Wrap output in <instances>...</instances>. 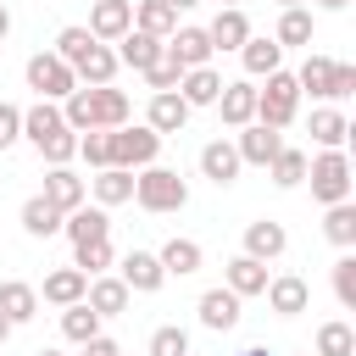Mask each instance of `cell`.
I'll use <instances>...</instances> for the list:
<instances>
[{
	"label": "cell",
	"instance_id": "obj_18",
	"mask_svg": "<svg viewBox=\"0 0 356 356\" xmlns=\"http://www.w3.org/2000/svg\"><path fill=\"white\" fill-rule=\"evenodd\" d=\"M184 122H189V106L178 100V89H167V95H150V106H145V128L150 134H184Z\"/></svg>",
	"mask_w": 356,
	"mask_h": 356
},
{
	"label": "cell",
	"instance_id": "obj_24",
	"mask_svg": "<svg viewBox=\"0 0 356 356\" xmlns=\"http://www.w3.org/2000/svg\"><path fill=\"white\" fill-rule=\"evenodd\" d=\"M217 95H222V72L217 67H189L184 78H178V100L195 111V106H217Z\"/></svg>",
	"mask_w": 356,
	"mask_h": 356
},
{
	"label": "cell",
	"instance_id": "obj_45",
	"mask_svg": "<svg viewBox=\"0 0 356 356\" xmlns=\"http://www.w3.org/2000/svg\"><path fill=\"white\" fill-rule=\"evenodd\" d=\"M39 156H44L50 167H67V161L78 156V134H72V128H61V134H50V139L39 145Z\"/></svg>",
	"mask_w": 356,
	"mask_h": 356
},
{
	"label": "cell",
	"instance_id": "obj_52",
	"mask_svg": "<svg viewBox=\"0 0 356 356\" xmlns=\"http://www.w3.org/2000/svg\"><path fill=\"white\" fill-rule=\"evenodd\" d=\"M317 6H323V11H345L350 0H317Z\"/></svg>",
	"mask_w": 356,
	"mask_h": 356
},
{
	"label": "cell",
	"instance_id": "obj_48",
	"mask_svg": "<svg viewBox=\"0 0 356 356\" xmlns=\"http://www.w3.org/2000/svg\"><path fill=\"white\" fill-rule=\"evenodd\" d=\"M17 139H22V106L0 100V150H11Z\"/></svg>",
	"mask_w": 356,
	"mask_h": 356
},
{
	"label": "cell",
	"instance_id": "obj_41",
	"mask_svg": "<svg viewBox=\"0 0 356 356\" xmlns=\"http://www.w3.org/2000/svg\"><path fill=\"white\" fill-rule=\"evenodd\" d=\"M89 44H95V39H89V28H83V22H72V28H61V33H56V50H50V56H61L67 67H78V61L89 56Z\"/></svg>",
	"mask_w": 356,
	"mask_h": 356
},
{
	"label": "cell",
	"instance_id": "obj_1",
	"mask_svg": "<svg viewBox=\"0 0 356 356\" xmlns=\"http://www.w3.org/2000/svg\"><path fill=\"white\" fill-rule=\"evenodd\" d=\"M61 117H67V128L72 134H111V128H122L128 117H134V100L122 95V89H72L67 100H61Z\"/></svg>",
	"mask_w": 356,
	"mask_h": 356
},
{
	"label": "cell",
	"instance_id": "obj_4",
	"mask_svg": "<svg viewBox=\"0 0 356 356\" xmlns=\"http://www.w3.org/2000/svg\"><path fill=\"white\" fill-rule=\"evenodd\" d=\"M295 111H300V89H295V72H284V67H278V72L267 78V89H256V122L284 134V128L295 122Z\"/></svg>",
	"mask_w": 356,
	"mask_h": 356
},
{
	"label": "cell",
	"instance_id": "obj_17",
	"mask_svg": "<svg viewBox=\"0 0 356 356\" xmlns=\"http://www.w3.org/2000/svg\"><path fill=\"white\" fill-rule=\"evenodd\" d=\"M206 39H211V50H234V56H239V44L250 39V17H245L239 6H222V11L206 22Z\"/></svg>",
	"mask_w": 356,
	"mask_h": 356
},
{
	"label": "cell",
	"instance_id": "obj_56",
	"mask_svg": "<svg viewBox=\"0 0 356 356\" xmlns=\"http://www.w3.org/2000/svg\"><path fill=\"white\" fill-rule=\"evenodd\" d=\"M278 6H284V11H289V6H306V0H278Z\"/></svg>",
	"mask_w": 356,
	"mask_h": 356
},
{
	"label": "cell",
	"instance_id": "obj_26",
	"mask_svg": "<svg viewBox=\"0 0 356 356\" xmlns=\"http://www.w3.org/2000/svg\"><path fill=\"white\" fill-rule=\"evenodd\" d=\"M156 261H161V273H167V278H189V273H200L206 250H200L195 239H178V234H172V239L156 250Z\"/></svg>",
	"mask_w": 356,
	"mask_h": 356
},
{
	"label": "cell",
	"instance_id": "obj_31",
	"mask_svg": "<svg viewBox=\"0 0 356 356\" xmlns=\"http://www.w3.org/2000/svg\"><path fill=\"white\" fill-rule=\"evenodd\" d=\"M345 139H350V122H345V111H334V106H317V111H312V145H323V150H345Z\"/></svg>",
	"mask_w": 356,
	"mask_h": 356
},
{
	"label": "cell",
	"instance_id": "obj_53",
	"mask_svg": "<svg viewBox=\"0 0 356 356\" xmlns=\"http://www.w3.org/2000/svg\"><path fill=\"white\" fill-rule=\"evenodd\" d=\"M239 356H273V350H267V345H250V350H239Z\"/></svg>",
	"mask_w": 356,
	"mask_h": 356
},
{
	"label": "cell",
	"instance_id": "obj_14",
	"mask_svg": "<svg viewBox=\"0 0 356 356\" xmlns=\"http://www.w3.org/2000/svg\"><path fill=\"white\" fill-rule=\"evenodd\" d=\"M167 56H172V61H178V67L189 72V67H211V56H217V50H211V39H206V28H195V22H184V28H178V33L167 39Z\"/></svg>",
	"mask_w": 356,
	"mask_h": 356
},
{
	"label": "cell",
	"instance_id": "obj_29",
	"mask_svg": "<svg viewBox=\"0 0 356 356\" xmlns=\"http://www.w3.org/2000/svg\"><path fill=\"white\" fill-rule=\"evenodd\" d=\"M239 61H245V72H250V78H273V72L284 67V50H278V39L250 33V39L239 44Z\"/></svg>",
	"mask_w": 356,
	"mask_h": 356
},
{
	"label": "cell",
	"instance_id": "obj_27",
	"mask_svg": "<svg viewBox=\"0 0 356 356\" xmlns=\"http://www.w3.org/2000/svg\"><path fill=\"white\" fill-rule=\"evenodd\" d=\"M83 289H89V278L78 273V267H56V273H44V289H39V300H50V306H78L83 300Z\"/></svg>",
	"mask_w": 356,
	"mask_h": 356
},
{
	"label": "cell",
	"instance_id": "obj_19",
	"mask_svg": "<svg viewBox=\"0 0 356 356\" xmlns=\"http://www.w3.org/2000/svg\"><path fill=\"white\" fill-rule=\"evenodd\" d=\"M200 172L217 184V189H228L245 167H239V150H234V139H211V145H200Z\"/></svg>",
	"mask_w": 356,
	"mask_h": 356
},
{
	"label": "cell",
	"instance_id": "obj_23",
	"mask_svg": "<svg viewBox=\"0 0 356 356\" xmlns=\"http://www.w3.org/2000/svg\"><path fill=\"white\" fill-rule=\"evenodd\" d=\"M117 67H122V61H117L111 44H89V56L72 67V78H78V89H106V83L117 78Z\"/></svg>",
	"mask_w": 356,
	"mask_h": 356
},
{
	"label": "cell",
	"instance_id": "obj_28",
	"mask_svg": "<svg viewBox=\"0 0 356 356\" xmlns=\"http://www.w3.org/2000/svg\"><path fill=\"white\" fill-rule=\"evenodd\" d=\"M134 28L167 44V39L178 33V11H172L167 0H134Z\"/></svg>",
	"mask_w": 356,
	"mask_h": 356
},
{
	"label": "cell",
	"instance_id": "obj_36",
	"mask_svg": "<svg viewBox=\"0 0 356 356\" xmlns=\"http://www.w3.org/2000/svg\"><path fill=\"white\" fill-rule=\"evenodd\" d=\"M278 50H295V44H312V11L306 6H289L284 17H278Z\"/></svg>",
	"mask_w": 356,
	"mask_h": 356
},
{
	"label": "cell",
	"instance_id": "obj_25",
	"mask_svg": "<svg viewBox=\"0 0 356 356\" xmlns=\"http://www.w3.org/2000/svg\"><path fill=\"white\" fill-rule=\"evenodd\" d=\"M89 195H95V206H122V200H134V172L128 167H100L95 178H89Z\"/></svg>",
	"mask_w": 356,
	"mask_h": 356
},
{
	"label": "cell",
	"instance_id": "obj_37",
	"mask_svg": "<svg viewBox=\"0 0 356 356\" xmlns=\"http://www.w3.org/2000/svg\"><path fill=\"white\" fill-rule=\"evenodd\" d=\"M328 72H334V56H317V50H312V56L300 61V72H295V89L323 100V95H328Z\"/></svg>",
	"mask_w": 356,
	"mask_h": 356
},
{
	"label": "cell",
	"instance_id": "obj_42",
	"mask_svg": "<svg viewBox=\"0 0 356 356\" xmlns=\"http://www.w3.org/2000/svg\"><path fill=\"white\" fill-rule=\"evenodd\" d=\"M178 78H184V67L167 56V44H161V56L145 67V83H150V95H167V89H178Z\"/></svg>",
	"mask_w": 356,
	"mask_h": 356
},
{
	"label": "cell",
	"instance_id": "obj_22",
	"mask_svg": "<svg viewBox=\"0 0 356 356\" xmlns=\"http://www.w3.org/2000/svg\"><path fill=\"white\" fill-rule=\"evenodd\" d=\"M0 317H6L11 328L33 323V317H39V289L22 284V278H6V284H0Z\"/></svg>",
	"mask_w": 356,
	"mask_h": 356
},
{
	"label": "cell",
	"instance_id": "obj_32",
	"mask_svg": "<svg viewBox=\"0 0 356 356\" xmlns=\"http://www.w3.org/2000/svg\"><path fill=\"white\" fill-rule=\"evenodd\" d=\"M22 234H28V239H50V234H61V211H56L44 195H28V200H22Z\"/></svg>",
	"mask_w": 356,
	"mask_h": 356
},
{
	"label": "cell",
	"instance_id": "obj_54",
	"mask_svg": "<svg viewBox=\"0 0 356 356\" xmlns=\"http://www.w3.org/2000/svg\"><path fill=\"white\" fill-rule=\"evenodd\" d=\"M6 339H11V323H6V317H0V345H6Z\"/></svg>",
	"mask_w": 356,
	"mask_h": 356
},
{
	"label": "cell",
	"instance_id": "obj_6",
	"mask_svg": "<svg viewBox=\"0 0 356 356\" xmlns=\"http://www.w3.org/2000/svg\"><path fill=\"white\" fill-rule=\"evenodd\" d=\"M22 78H28V89H33L39 100H67V95L78 89V78H72V67H67L61 56H50V50H39V56H28V67H22Z\"/></svg>",
	"mask_w": 356,
	"mask_h": 356
},
{
	"label": "cell",
	"instance_id": "obj_3",
	"mask_svg": "<svg viewBox=\"0 0 356 356\" xmlns=\"http://www.w3.org/2000/svg\"><path fill=\"white\" fill-rule=\"evenodd\" d=\"M306 178H312V200H317V206L350 200V156H345V150H317V156H306Z\"/></svg>",
	"mask_w": 356,
	"mask_h": 356
},
{
	"label": "cell",
	"instance_id": "obj_2",
	"mask_svg": "<svg viewBox=\"0 0 356 356\" xmlns=\"http://www.w3.org/2000/svg\"><path fill=\"white\" fill-rule=\"evenodd\" d=\"M134 200H139V211H184L189 206V184L172 172V167H161V161H150V167H139L134 172Z\"/></svg>",
	"mask_w": 356,
	"mask_h": 356
},
{
	"label": "cell",
	"instance_id": "obj_20",
	"mask_svg": "<svg viewBox=\"0 0 356 356\" xmlns=\"http://www.w3.org/2000/svg\"><path fill=\"white\" fill-rule=\"evenodd\" d=\"M61 234L72 239V245H89V239H111V217H106V206H78V211H67L61 217Z\"/></svg>",
	"mask_w": 356,
	"mask_h": 356
},
{
	"label": "cell",
	"instance_id": "obj_11",
	"mask_svg": "<svg viewBox=\"0 0 356 356\" xmlns=\"http://www.w3.org/2000/svg\"><path fill=\"white\" fill-rule=\"evenodd\" d=\"M39 195H44V200H50V206H56V211L67 217V211H78V206L89 200V184H83V178H78L72 167H50V172H44V189H39Z\"/></svg>",
	"mask_w": 356,
	"mask_h": 356
},
{
	"label": "cell",
	"instance_id": "obj_7",
	"mask_svg": "<svg viewBox=\"0 0 356 356\" xmlns=\"http://www.w3.org/2000/svg\"><path fill=\"white\" fill-rule=\"evenodd\" d=\"M134 28V0H95L89 6V39L95 44H117Z\"/></svg>",
	"mask_w": 356,
	"mask_h": 356
},
{
	"label": "cell",
	"instance_id": "obj_46",
	"mask_svg": "<svg viewBox=\"0 0 356 356\" xmlns=\"http://www.w3.org/2000/svg\"><path fill=\"white\" fill-rule=\"evenodd\" d=\"M78 156H83L95 172L111 167V134H100V128H95V134H78Z\"/></svg>",
	"mask_w": 356,
	"mask_h": 356
},
{
	"label": "cell",
	"instance_id": "obj_16",
	"mask_svg": "<svg viewBox=\"0 0 356 356\" xmlns=\"http://www.w3.org/2000/svg\"><path fill=\"white\" fill-rule=\"evenodd\" d=\"M128 300H134V295H128V284H122V278H106V273H100V278H89V289H83V306H89L100 323H106V317H122V312H128Z\"/></svg>",
	"mask_w": 356,
	"mask_h": 356
},
{
	"label": "cell",
	"instance_id": "obj_44",
	"mask_svg": "<svg viewBox=\"0 0 356 356\" xmlns=\"http://www.w3.org/2000/svg\"><path fill=\"white\" fill-rule=\"evenodd\" d=\"M145 356H189V328L161 323V328L150 334V350H145Z\"/></svg>",
	"mask_w": 356,
	"mask_h": 356
},
{
	"label": "cell",
	"instance_id": "obj_40",
	"mask_svg": "<svg viewBox=\"0 0 356 356\" xmlns=\"http://www.w3.org/2000/svg\"><path fill=\"white\" fill-rule=\"evenodd\" d=\"M72 267L83 278H100L111 267V239H89V245H72Z\"/></svg>",
	"mask_w": 356,
	"mask_h": 356
},
{
	"label": "cell",
	"instance_id": "obj_30",
	"mask_svg": "<svg viewBox=\"0 0 356 356\" xmlns=\"http://www.w3.org/2000/svg\"><path fill=\"white\" fill-rule=\"evenodd\" d=\"M61 128H67V117H61V106H56V100H39V106H28V111H22V139H28L33 150H39L50 134H61Z\"/></svg>",
	"mask_w": 356,
	"mask_h": 356
},
{
	"label": "cell",
	"instance_id": "obj_51",
	"mask_svg": "<svg viewBox=\"0 0 356 356\" xmlns=\"http://www.w3.org/2000/svg\"><path fill=\"white\" fill-rule=\"evenodd\" d=\"M167 6H172V11H195L200 0H167Z\"/></svg>",
	"mask_w": 356,
	"mask_h": 356
},
{
	"label": "cell",
	"instance_id": "obj_55",
	"mask_svg": "<svg viewBox=\"0 0 356 356\" xmlns=\"http://www.w3.org/2000/svg\"><path fill=\"white\" fill-rule=\"evenodd\" d=\"M33 356H67V350H56V345H44V350H33Z\"/></svg>",
	"mask_w": 356,
	"mask_h": 356
},
{
	"label": "cell",
	"instance_id": "obj_38",
	"mask_svg": "<svg viewBox=\"0 0 356 356\" xmlns=\"http://www.w3.org/2000/svg\"><path fill=\"white\" fill-rule=\"evenodd\" d=\"M312 356H356V328H350V323H339V317H334V323H323V328H317V350H312Z\"/></svg>",
	"mask_w": 356,
	"mask_h": 356
},
{
	"label": "cell",
	"instance_id": "obj_49",
	"mask_svg": "<svg viewBox=\"0 0 356 356\" xmlns=\"http://www.w3.org/2000/svg\"><path fill=\"white\" fill-rule=\"evenodd\" d=\"M78 350H83V356H122V345H117L111 334H95V339H89V345H78Z\"/></svg>",
	"mask_w": 356,
	"mask_h": 356
},
{
	"label": "cell",
	"instance_id": "obj_57",
	"mask_svg": "<svg viewBox=\"0 0 356 356\" xmlns=\"http://www.w3.org/2000/svg\"><path fill=\"white\" fill-rule=\"evenodd\" d=\"M217 6H239V0H217Z\"/></svg>",
	"mask_w": 356,
	"mask_h": 356
},
{
	"label": "cell",
	"instance_id": "obj_10",
	"mask_svg": "<svg viewBox=\"0 0 356 356\" xmlns=\"http://www.w3.org/2000/svg\"><path fill=\"white\" fill-rule=\"evenodd\" d=\"M239 306H245V300H239L234 289H222V284H217V289H206V295H200L195 317H200V328H211V334H228V328H239Z\"/></svg>",
	"mask_w": 356,
	"mask_h": 356
},
{
	"label": "cell",
	"instance_id": "obj_9",
	"mask_svg": "<svg viewBox=\"0 0 356 356\" xmlns=\"http://www.w3.org/2000/svg\"><path fill=\"white\" fill-rule=\"evenodd\" d=\"M234 150H239V167H267V161L284 150V134H278V128L250 122V128H239V134H234Z\"/></svg>",
	"mask_w": 356,
	"mask_h": 356
},
{
	"label": "cell",
	"instance_id": "obj_5",
	"mask_svg": "<svg viewBox=\"0 0 356 356\" xmlns=\"http://www.w3.org/2000/svg\"><path fill=\"white\" fill-rule=\"evenodd\" d=\"M156 156H161V134H150L145 122H122V128H111V167L139 172V167H150Z\"/></svg>",
	"mask_w": 356,
	"mask_h": 356
},
{
	"label": "cell",
	"instance_id": "obj_12",
	"mask_svg": "<svg viewBox=\"0 0 356 356\" xmlns=\"http://www.w3.org/2000/svg\"><path fill=\"white\" fill-rule=\"evenodd\" d=\"M222 289H234L239 300H250V295H261L267 289V261H256V256H228L222 261Z\"/></svg>",
	"mask_w": 356,
	"mask_h": 356
},
{
	"label": "cell",
	"instance_id": "obj_21",
	"mask_svg": "<svg viewBox=\"0 0 356 356\" xmlns=\"http://www.w3.org/2000/svg\"><path fill=\"white\" fill-rule=\"evenodd\" d=\"M289 250V234H284V222H273V217H256L250 228H245V256H256V261H278Z\"/></svg>",
	"mask_w": 356,
	"mask_h": 356
},
{
	"label": "cell",
	"instance_id": "obj_35",
	"mask_svg": "<svg viewBox=\"0 0 356 356\" xmlns=\"http://www.w3.org/2000/svg\"><path fill=\"white\" fill-rule=\"evenodd\" d=\"M267 178H273L278 189H295V184H306V150H300V145H284V150L267 161Z\"/></svg>",
	"mask_w": 356,
	"mask_h": 356
},
{
	"label": "cell",
	"instance_id": "obj_13",
	"mask_svg": "<svg viewBox=\"0 0 356 356\" xmlns=\"http://www.w3.org/2000/svg\"><path fill=\"white\" fill-rule=\"evenodd\" d=\"M267 306L278 312V317H300L306 306H312V284L300 278V273H284V278H267Z\"/></svg>",
	"mask_w": 356,
	"mask_h": 356
},
{
	"label": "cell",
	"instance_id": "obj_15",
	"mask_svg": "<svg viewBox=\"0 0 356 356\" xmlns=\"http://www.w3.org/2000/svg\"><path fill=\"white\" fill-rule=\"evenodd\" d=\"M217 111H222V122L239 134V128H250L256 122V83L250 78H239V83H222V95H217Z\"/></svg>",
	"mask_w": 356,
	"mask_h": 356
},
{
	"label": "cell",
	"instance_id": "obj_43",
	"mask_svg": "<svg viewBox=\"0 0 356 356\" xmlns=\"http://www.w3.org/2000/svg\"><path fill=\"white\" fill-rule=\"evenodd\" d=\"M334 295H339L345 312H356V250H339V261H334Z\"/></svg>",
	"mask_w": 356,
	"mask_h": 356
},
{
	"label": "cell",
	"instance_id": "obj_50",
	"mask_svg": "<svg viewBox=\"0 0 356 356\" xmlns=\"http://www.w3.org/2000/svg\"><path fill=\"white\" fill-rule=\"evenodd\" d=\"M6 33H11V11H6V0H0V44H6Z\"/></svg>",
	"mask_w": 356,
	"mask_h": 356
},
{
	"label": "cell",
	"instance_id": "obj_47",
	"mask_svg": "<svg viewBox=\"0 0 356 356\" xmlns=\"http://www.w3.org/2000/svg\"><path fill=\"white\" fill-rule=\"evenodd\" d=\"M345 95H356V67H350V61H334V72H328V95H323V100H345Z\"/></svg>",
	"mask_w": 356,
	"mask_h": 356
},
{
	"label": "cell",
	"instance_id": "obj_33",
	"mask_svg": "<svg viewBox=\"0 0 356 356\" xmlns=\"http://www.w3.org/2000/svg\"><path fill=\"white\" fill-rule=\"evenodd\" d=\"M323 234H328V245H339V250H356V200L323 206Z\"/></svg>",
	"mask_w": 356,
	"mask_h": 356
},
{
	"label": "cell",
	"instance_id": "obj_39",
	"mask_svg": "<svg viewBox=\"0 0 356 356\" xmlns=\"http://www.w3.org/2000/svg\"><path fill=\"white\" fill-rule=\"evenodd\" d=\"M95 334H100V317H95V312L83 306V300L61 312V339H72V345H89Z\"/></svg>",
	"mask_w": 356,
	"mask_h": 356
},
{
	"label": "cell",
	"instance_id": "obj_34",
	"mask_svg": "<svg viewBox=\"0 0 356 356\" xmlns=\"http://www.w3.org/2000/svg\"><path fill=\"white\" fill-rule=\"evenodd\" d=\"M156 56H161V39H150V33H139V28H128V33L117 39V61L134 67V72H145Z\"/></svg>",
	"mask_w": 356,
	"mask_h": 356
},
{
	"label": "cell",
	"instance_id": "obj_8",
	"mask_svg": "<svg viewBox=\"0 0 356 356\" xmlns=\"http://www.w3.org/2000/svg\"><path fill=\"white\" fill-rule=\"evenodd\" d=\"M117 278L128 284V295H156L161 284H167V273H161V261H156V250H128L122 261H117Z\"/></svg>",
	"mask_w": 356,
	"mask_h": 356
}]
</instances>
